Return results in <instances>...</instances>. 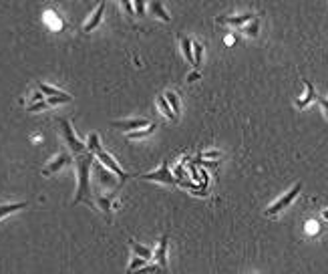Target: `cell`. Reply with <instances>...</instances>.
<instances>
[{"label":"cell","mask_w":328,"mask_h":274,"mask_svg":"<svg viewBox=\"0 0 328 274\" xmlns=\"http://www.w3.org/2000/svg\"><path fill=\"white\" fill-rule=\"evenodd\" d=\"M155 127H157V125H155V123H151V125H149L147 129H139V131H133V133H129L127 137H129L131 141H137V139H143V137H147V135H151V133L155 131Z\"/></svg>","instance_id":"cell-18"},{"label":"cell","mask_w":328,"mask_h":274,"mask_svg":"<svg viewBox=\"0 0 328 274\" xmlns=\"http://www.w3.org/2000/svg\"><path fill=\"white\" fill-rule=\"evenodd\" d=\"M95 175H97V179H99V184H103V186H109L113 188L117 181H115V173L109 171V169H105V165L103 164H95Z\"/></svg>","instance_id":"cell-9"},{"label":"cell","mask_w":328,"mask_h":274,"mask_svg":"<svg viewBox=\"0 0 328 274\" xmlns=\"http://www.w3.org/2000/svg\"><path fill=\"white\" fill-rule=\"evenodd\" d=\"M149 6H151V10L155 12V16H159L163 22H169V20H171V16L165 12V8H163V4H161V2H151Z\"/></svg>","instance_id":"cell-19"},{"label":"cell","mask_w":328,"mask_h":274,"mask_svg":"<svg viewBox=\"0 0 328 274\" xmlns=\"http://www.w3.org/2000/svg\"><path fill=\"white\" fill-rule=\"evenodd\" d=\"M151 123L147 121V119H143V117H139V119H123V121H111V127H115V129H121V131H129V133H133L135 129L139 131V127H149Z\"/></svg>","instance_id":"cell-7"},{"label":"cell","mask_w":328,"mask_h":274,"mask_svg":"<svg viewBox=\"0 0 328 274\" xmlns=\"http://www.w3.org/2000/svg\"><path fill=\"white\" fill-rule=\"evenodd\" d=\"M202 53H204V47L200 43H193V58H195V67L202 63Z\"/></svg>","instance_id":"cell-27"},{"label":"cell","mask_w":328,"mask_h":274,"mask_svg":"<svg viewBox=\"0 0 328 274\" xmlns=\"http://www.w3.org/2000/svg\"><path fill=\"white\" fill-rule=\"evenodd\" d=\"M302 83L306 85V91H308V93H306V97H304V99H298V101H296V107H300V109H304V107H306V105H308L310 101H314V99H316V93H314V85H312V83H310L308 79H302Z\"/></svg>","instance_id":"cell-13"},{"label":"cell","mask_w":328,"mask_h":274,"mask_svg":"<svg viewBox=\"0 0 328 274\" xmlns=\"http://www.w3.org/2000/svg\"><path fill=\"white\" fill-rule=\"evenodd\" d=\"M28 204L26 202H12V204H0V220L14 214V212H20V210H26Z\"/></svg>","instance_id":"cell-12"},{"label":"cell","mask_w":328,"mask_h":274,"mask_svg":"<svg viewBox=\"0 0 328 274\" xmlns=\"http://www.w3.org/2000/svg\"><path fill=\"white\" fill-rule=\"evenodd\" d=\"M97 204H99V208H101L103 212H107V214L111 212V206H113V204H111V198L99 196V198H97Z\"/></svg>","instance_id":"cell-26"},{"label":"cell","mask_w":328,"mask_h":274,"mask_svg":"<svg viewBox=\"0 0 328 274\" xmlns=\"http://www.w3.org/2000/svg\"><path fill=\"white\" fill-rule=\"evenodd\" d=\"M137 177H141V179H147V181H159V184H169V186H175V184H179L177 179H175V175L169 171V165H167V160H163V164L161 167L157 169V171H151V173H141V175H137Z\"/></svg>","instance_id":"cell-3"},{"label":"cell","mask_w":328,"mask_h":274,"mask_svg":"<svg viewBox=\"0 0 328 274\" xmlns=\"http://www.w3.org/2000/svg\"><path fill=\"white\" fill-rule=\"evenodd\" d=\"M87 151H89V154H93V156H97V154H101V151H103V147H101V139H99V135H97V133H89V137H87Z\"/></svg>","instance_id":"cell-15"},{"label":"cell","mask_w":328,"mask_h":274,"mask_svg":"<svg viewBox=\"0 0 328 274\" xmlns=\"http://www.w3.org/2000/svg\"><path fill=\"white\" fill-rule=\"evenodd\" d=\"M39 87V91L47 97V99H51V97H64L67 93L64 91H60V89H56V87H53V85H49V83H39L37 85Z\"/></svg>","instance_id":"cell-14"},{"label":"cell","mask_w":328,"mask_h":274,"mask_svg":"<svg viewBox=\"0 0 328 274\" xmlns=\"http://www.w3.org/2000/svg\"><path fill=\"white\" fill-rule=\"evenodd\" d=\"M181 49H183V55L187 58V63H191L195 67V58H193V43L185 37H181Z\"/></svg>","instance_id":"cell-17"},{"label":"cell","mask_w":328,"mask_h":274,"mask_svg":"<svg viewBox=\"0 0 328 274\" xmlns=\"http://www.w3.org/2000/svg\"><path fill=\"white\" fill-rule=\"evenodd\" d=\"M300 190H302V184H300V181H296V184H294V188H292V190H290L286 196H282L278 202H274L272 206L266 210V216H276L278 212H282L284 208H288V206L292 204V200L298 196V192H300Z\"/></svg>","instance_id":"cell-4"},{"label":"cell","mask_w":328,"mask_h":274,"mask_svg":"<svg viewBox=\"0 0 328 274\" xmlns=\"http://www.w3.org/2000/svg\"><path fill=\"white\" fill-rule=\"evenodd\" d=\"M56 123L60 125V133H62V139H64L67 147H69L75 156H83V154L87 151V143H83V141L75 135L71 121H69V119H64V117H60V119H56Z\"/></svg>","instance_id":"cell-2"},{"label":"cell","mask_w":328,"mask_h":274,"mask_svg":"<svg viewBox=\"0 0 328 274\" xmlns=\"http://www.w3.org/2000/svg\"><path fill=\"white\" fill-rule=\"evenodd\" d=\"M133 6H135V10H137V14L141 16V14L145 12V6H147V4H145V2H133Z\"/></svg>","instance_id":"cell-30"},{"label":"cell","mask_w":328,"mask_h":274,"mask_svg":"<svg viewBox=\"0 0 328 274\" xmlns=\"http://www.w3.org/2000/svg\"><path fill=\"white\" fill-rule=\"evenodd\" d=\"M95 156L85 151L83 156H77L75 160V169H77V175H79V184H77V194H75V200L73 204H91L93 202V196H91V167L95 165Z\"/></svg>","instance_id":"cell-1"},{"label":"cell","mask_w":328,"mask_h":274,"mask_svg":"<svg viewBox=\"0 0 328 274\" xmlns=\"http://www.w3.org/2000/svg\"><path fill=\"white\" fill-rule=\"evenodd\" d=\"M316 99L320 101V107H322V109H324V113L328 115V99H324V97H318V95H316Z\"/></svg>","instance_id":"cell-31"},{"label":"cell","mask_w":328,"mask_h":274,"mask_svg":"<svg viewBox=\"0 0 328 274\" xmlns=\"http://www.w3.org/2000/svg\"><path fill=\"white\" fill-rule=\"evenodd\" d=\"M195 79H198V73H191V75H189V77H187V81H191V83H193V81H195Z\"/></svg>","instance_id":"cell-33"},{"label":"cell","mask_w":328,"mask_h":274,"mask_svg":"<svg viewBox=\"0 0 328 274\" xmlns=\"http://www.w3.org/2000/svg\"><path fill=\"white\" fill-rule=\"evenodd\" d=\"M95 158L99 160V164H103V165H105V167H107V169H109V171H113V173H115V175H117V177H119L121 181H125L127 177H131V175H135V173H125V171H123V169H121V167L117 165V162H115V160L111 158V156H109V154H107V151H105V149H103L101 154H97Z\"/></svg>","instance_id":"cell-6"},{"label":"cell","mask_w":328,"mask_h":274,"mask_svg":"<svg viewBox=\"0 0 328 274\" xmlns=\"http://www.w3.org/2000/svg\"><path fill=\"white\" fill-rule=\"evenodd\" d=\"M105 8H107V4L105 2H99V6H97V10L89 16V20L83 24V33H91V31H95L99 24H101V20H103V14H105Z\"/></svg>","instance_id":"cell-8"},{"label":"cell","mask_w":328,"mask_h":274,"mask_svg":"<svg viewBox=\"0 0 328 274\" xmlns=\"http://www.w3.org/2000/svg\"><path fill=\"white\" fill-rule=\"evenodd\" d=\"M129 244H131V250H133V254L135 256H139V258H145V260H149L153 254H151V248H147V246H141V244H137L135 240H129Z\"/></svg>","instance_id":"cell-16"},{"label":"cell","mask_w":328,"mask_h":274,"mask_svg":"<svg viewBox=\"0 0 328 274\" xmlns=\"http://www.w3.org/2000/svg\"><path fill=\"white\" fill-rule=\"evenodd\" d=\"M26 109H28V111H43V109H49V103H47V101H43V103H37V105H28Z\"/></svg>","instance_id":"cell-29"},{"label":"cell","mask_w":328,"mask_h":274,"mask_svg":"<svg viewBox=\"0 0 328 274\" xmlns=\"http://www.w3.org/2000/svg\"><path fill=\"white\" fill-rule=\"evenodd\" d=\"M254 20L252 14H240V16H219V24H229V26H244L246 22Z\"/></svg>","instance_id":"cell-10"},{"label":"cell","mask_w":328,"mask_h":274,"mask_svg":"<svg viewBox=\"0 0 328 274\" xmlns=\"http://www.w3.org/2000/svg\"><path fill=\"white\" fill-rule=\"evenodd\" d=\"M43 101H47V97H45V95H43V93H41V91L37 89V91H35L32 95H30V99L26 101V107H28V105H37V103H43Z\"/></svg>","instance_id":"cell-25"},{"label":"cell","mask_w":328,"mask_h":274,"mask_svg":"<svg viewBox=\"0 0 328 274\" xmlns=\"http://www.w3.org/2000/svg\"><path fill=\"white\" fill-rule=\"evenodd\" d=\"M123 8H125L129 14H133V8H135V6H133V2H123Z\"/></svg>","instance_id":"cell-32"},{"label":"cell","mask_w":328,"mask_h":274,"mask_svg":"<svg viewBox=\"0 0 328 274\" xmlns=\"http://www.w3.org/2000/svg\"><path fill=\"white\" fill-rule=\"evenodd\" d=\"M165 99H167V103L171 105V109H173V113H175V117L179 115V109H181V105H179V99H177V95L175 93H165Z\"/></svg>","instance_id":"cell-22"},{"label":"cell","mask_w":328,"mask_h":274,"mask_svg":"<svg viewBox=\"0 0 328 274\" xmlns=\"http://www.w3.org/2000/svg\"><path fill=\"white\" fill-rule=\"evenodd\" d=\"M212 158H221V151H218V149H210V151H204V160H212Z\"/></svg>","instance_id":"cell-28"},{"label":"cell","mask_w":328,"mask_h":274,"mask_svg":"<svg viewBox=\"0 0 328 274\" xmlns=\"http://www.w3.org/2000/svg\"><path fill=\"white\" fill-rule=\"evenodd\" d=\"M157 103H159V109H161V113H163L167 119H177V117H175V113H173V109H171V105L167 103V99H165V97H159V99H157Z\"/></svg>","instance_id":"cell-21"},{"label":"cell","mask_w":328,"mask_h":274,"mask_svg":"<svg viewBox=\"0 0 328 274\" xmlns=\"http://www.w3.org/2000/svg\"><path fill=\"white\" fill-rule=\"evenodd\" d=\"M129 274H167V272H165L161 266H157V264H147V266H143V268H139V270Z\"/></svg>","instance_id":"cell-20"},{"label":"cell","mask_w":328,"mask_h":274,"mask_svg":"<svg viewBox=\"0 0 328 274\" xmlns=\"http://www.w3.org/2000/svg\"><path fill=\"white\" fill-rule=\"evenodd\" d=\"M143 266H147V260H145V258H139V256H135V258L131 260L129 268H127V274H129V272H135V270H139V268H143Z\"/></svg>","instance_id":"cell-23"},{"label":"cell","mask_w":328,"mask_h":274,"mask_svg":"<svg viewBox=\"0 0 328 274\" xmlns=\"http://www.w3.org/2000/svg\"><path fill=\"white\" fill-rule=\"evenodd\" d=\"M71 162H73V160H71V154H69V151H58L55 158L43 167V175L51 177V175H55L58 169H62L64 165H69Z\"/></svg>","instance_id":"cell-5"},{"label":"cell","mask_w":328,"mask_h":274,"mask_svg":"<svg viewBox=\"0 0 328 274\" xmlns=\"http://www.w3.org/2000/svg\"><path fill=\"white\" fill-rule=\"evenodd\" d=\"M155 264L161 266L167 272V236H161V240H159V248L155 252Z\"/></svg>","instance_id":"cell-11"},{"label":"cell","mask_w":328,"mask_h":274,"mask_svg":"<svg viewBox=\"0 0 328 274\" xmlns=\"http://www.w3.org/2000/svg\"><path fill=\"white\" fill-rule=\"evenodd\" d=\"M258 28H260V24H258V20L254 18V20H252V24L242 26V33H244V35H248V37H256V35H258Z\"/></svg>","instance_id":"cell-24"}]
</instances>
